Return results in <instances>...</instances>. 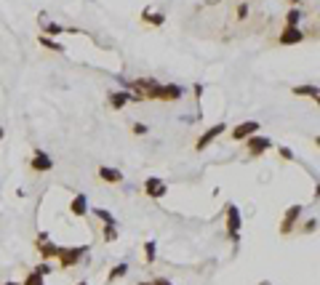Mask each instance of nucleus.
<instances>
[{
    "label": "nucleus",
    "mask_w": 320,
    "mask_h": 285,
    "mask_svg": "<svg viewBox=\"0 0 320 285\" xmlns=\"http://www.w3.org/2000/svg\"><path fill=\"white\" fill-rule=\"evenodd\" d=\"M184 96V88L182 86H157L152 99H166V101H173V99H182Z\"/></svg>",
    "instance_id": "f257e3e1"
},
{
    "label": "nucleus",
    "mask_w": 320,
    "mask_h": 285,
    "mask_svg": "<svg viewBox=\"0 0 320 285\" xmlns=\"http://www.w3.org/2000/svg\"><path fill=\"white\" fill-rule=\"evenodd\" d=\"M246 147H248V152L256 157V155H262V152H267V149L272 147V141L267 139V136H248V141H246Z\"/></svg>",
    "instance_id": "f03ea898"
},
{
    "label": "nucleus",
    "mask_w": 320,
    "mask_h": 285,
    "mask_svg": "<svg viewBox=\"0 0 320 285\" xmlns=\"http://www.w3.org/2000/svg\"><path fill=\"white\" fill-rule=\"evenodd\" d=\"M256 131H259V123H256V120H248V123H240L237 128H232V139L235 141H243V139L253 136Z\"/></svg>",
    "instance_id": "7ed1b4c3"
},
{
    "label": "nucleus",
    "mask_w": 320,
    "mask_h": 285,
    "mask_svg": "<svg viewBox=\"0 0 320 285\" xmlns=\"http://www.w3.org/2000/svg\"><path fill=\"white\" fill-rule=\"evenodd\" d=\"M144 192L150 195V197H155V200H160V197L166 195V184L152 176V179H147V181H144Z\"/></svg>",
    "instance_id": "20e7f679"
},
{
    "label": "nucleus",
    "mask_w": 320,
    "mask_h": 285,
    "mask_svg": "<svg viewBox=\"0 0 320 285\" xmlns=\"http://www.w3.org/2000/svg\"><path fill=\"white\" fill-rule=\"evenodd\" d=\"M224 128H227L224 123H216V126H213V128H208V131L203 133V136H200V139H197V144H195V147H197V149H206V147H208V144H211L213 139H216V136H219V133H224Z\"/></svg>",
    "instance_id": "39448f33"
},
{
    "label": "nucleus",
    "mask_w": 320,
    "mask_h": 285,
    "mask_svg": "<svg viewBox=\"0 0 320 285\" xmlns=\"http://www.w3.org/2000/svg\"><path fill=\"white\" fill-rule=\"evenodd\" d=\"M304 35L299 32V27H286L283 32H280V43L283 46H293V43H302Z\"/></svg>",
    "instance_id": "423d86ee"
},
{
    "label": "nucleus",
    "mask_w": 320,
    "mask_h": 285,
    "mask_svg": "<svg viewBox=\"0 0 320 285\" xmlns=\"http://www.w3.org/2000/svg\"><path fill=\"white\" fill-rule=\"evenodd\" d=\"M80 253H83V248H59V259H62V264L64 267H72V264H77V259H80Z\"/></svg>",
    "instance_id": "0eeeda50"
},
{
    "label": "nucleus",
    "mask_w": 320,
    "mask_h": 285,
    "mask_svg": "<svg viewBox=\"0 0 320 285\" xmlns=\"http://www.w3.org/2000/svg\"><path fill=\"white\" fill-rule=\"evenodd\" d=\"M51 168H53V157H48L46 152H35L32 171H51Z\"/></svg>",
    "instance_id": "6e6552de"
},
{
    "label": "nucleus",
    "mask_w": 320,
    "mask_h": 285,
    "mask_svg": "<svg viewBox=\"0 0 320 285\" xmlns=\"http://www.w3.org/2000/svg\"><path fill=\"white\" fill-rule=\"evenodd\" d=\"M227 227H230L232 237L237 240V229H240V211H237L235 206H230V208H227Z\"/></svg>",
    "instance_id": "1a4fd4ad"
},
{
    "label": "nucleus",
    "mask_w": 320,
    "mask_h": 285,
    "mask_svg": "<svg viewBox=\"0 0 320 285\" xmlns=\"http://www.w3.org/2000/svg\"><path fill=\"white\" fill-rule=\"evenodd\" d=\"M99 176L107 184H120V181H123V173L115 171V168H99Z\"/></svg>",
    "instance_id": "9d476101"
},
{
    "label": "nucleus",
    "mask_w": 320,
    "mask_h": 285,
    "mask_svg": "<svg viewBox=\"0 0 320 285\" xmlns=\"http://www.w3.org/2000/svg\"><path fill=\"white\" fill-rule=\"evenodd\" d=\"M299 213H302V206H293L288 213H286V219H283V229H280V232H288V229L296 224V219H299Z\"/></svg>",
    "instance_id": "9b49d317"
},
{
    "label": "nucleus",
    "mask_w": 320,
    "mask_h": 285,
    "mask_svg": "<svg viewBox=\"0 0 320 285\" xmlns=\"http://www.w3.org/2000/svg\"><path fill=\"white\" fill-rule=\"evenodd\" d=\"M131 99H133V96H131L128 91H117V93H112V96H110V104H112V107H117V110H120V107H126V104H128Z\"/></svg>",
    "instance_id": "f8f14e48"
},
{
    "label": "nucleus",
    "mask_w": 320,
    "mask_h": 285,
    "mask_svg": "<svg viewBox=\"0 0 320 285\" xmlns=\"http://www.w3.org/2000/svg\"><path fill=\"white\" fill-rule=\"evenodd\" d=\"M293 93H296V96H312V99H317V86H296V88H293Z\"/></svg>",
    "instance_id": "ddd939ff"
},
{
    "label": "nucleus",
    "mask_w": 320,
    "mask_h": 285,
    "mask_svg": "<svg viewBox=\"0 0 320 285\" xmlns=\"http://www.w3.org/2000/svg\"><path fill=\"white\" fill-rule=\"evenodd\" d=\"M86 195H77L75 200H72V213H77V216H83L86 213Z\"/></svg>",
    "instance_id": "4468645a"
},
{
    "label": "nucleus",
    "mask_w": 320,
    "mask_h": 285,
    "mask_svg": "<svg viewBox=\"0 0 320 285\" xmlns=\"http://www.w3.org/2000/svg\"><path fill=\"white\" fill-rule=\"evenodd\" d=\"M43 22H46V16H43ZM43 32H48V35H62L64 27L56 24V22H46V30H43Z\"/></svg>",
    "instance_id": "2eb2a0df"
},
{
    "label": "nucleus",
    "mask_w": 320,
    "mask_h": 285,
    "mask_svg": "<svg viewBox=\"0 0 320 285\" xmlns=\"http://www.w3.org/2000/svg\"><path fill=\"white\" fill-rule=\"evenodd\" d=\"M144 22H152V24H163L166 19H163V13H150V11H144Z\"/></svg>",
    "instance_id": "dca6fc26"
},
{
    "label": "nucleus",
    "mask_w": 320,
    "mask_h": 285,
    "mask_svg": "<svg viewBox=\"0 0 320 285\" xmlns=\"http://www.w3.org/2000/svg\"><path fill=\"white\" fill-rule=\"evenodd\" d=\"M302 19V11H296V8H293V11H288V27H296V22Z\"/></svg>",
    "instance_id": "f3484780"
},
{
    "label": "nucleus",
    "mask_w": 320,
    "mask_h": 285,
    "mask_svg": "<svg viewBox=\"0 0 320 285\" xmlns=\"http://www.w3.org/2000/svg\"><path fill=\"white\" fill-rule=\"evenodd\" d=\"M93 213H96V216H99V219H102L104 224H115V219H112V213H107V211H99V208H96V211H93Z\"/></svg>",
    "instance_id": "a211bd4d"
},
{
    "label": "nucleus",
    "mask_w": 320,
    "mask_h": 285,
    "mask_svg": "<svg viewBox=\"0 0 320 285\" xmlns=\"http://www.w3.org/2000/svg\"><path fill=\"white\" fill-rule=\"evenodd\" d=\"M40 43H43L46 48H53V51H64V48H62L59 43H53V40H51V37H40Z\"/></svg>",
    "instance_id": "6ab92c4d"
},
{
    "label": "nucleus",
    "mask_w": 320,
    "mask_h": 285,
    "mask_svg": "<svg viewBox=\"0 0 320 285\" xmlns=\"http://www.w3.org/2000/svg\"><path fill=\"white\" fill-rule=\"evenodd\" d=\"M126 269H128L126 264H120V267H115V269H112V272H110V280H115V277H120V275H126Z\"/></svg>",
    "instance_id": "aec40b11"
},
{
    "label": "nucleus",
    "mask_w": 320,
    "mask_h": 285,
    "mask_svg": "<svg viewBox=\"0 0 320 285\" xmlns=\"http://www.w3.org/2000/svg\"><path fill=\"white\" fill-rule=\"evenodd\" d=\"M115 235H117V232H115V224H107V229H104V237H107V240H115Z\"/></svg>",
    "instance_id": "412c9836"
},
{
    "label": "nucleus",
    "mask_w": 320,
    "mask_h": 285,
    "mask_svg": "<svg viewBox=\"0 0 320 285\" xmlns=\"http://www.w3.org/2000/svg\"><path fill=\"white\" fill-rule=\"evenodd\" d=\"M27 285H43V280H40V275H37V272H32L30 277H27Z\"/></svg>",
    "instance_id": "4be33fe9"
},
{
    "label": "nucleus",
    "mask_w": 320,
    "mask_h": 285,
    "mask_svg": "<svg viewBox=\"0 0 320 285\" xmlns=\"http://www.w3.org/2000/svg\"><path fill=\"white\" fill-rule=\"evenodd\" d=\"M147 259H155V242H147Z\"/></svg>",
    "instance_id": "5701e85b"
},
{
    "label": "nucleus",
    "mask_w": 320,
    "mask_h": 285,
    "mask_svg": "<svg viewBox=\"0 0 320 285\" xmlns=\"http://www.w3.org/2000/svg\"><path fill=\"white\" fill-rule=\"evenodd\" d=\"M280 155H283L286 160H291V157H293V152H291V149H288V147H280Z\"/></svg>",
    "instance_id": "b1692460"
},
{
    "label": "nucleus",
    "mask_w": 320,
    "mask_h": 285,
    "mask_svg": "<svg viewBox=\"0 0 320 285\" xmlns=\"http://www.w3.org/2000/svg\"><path fill=\"white\" fill-rule=\"evenodd\" d=\"M133 133H147V126H142V123H136V126H133Z\"/></svg>",
    "instance_id": "393cba45"
},
{
    "label": "nucleus",
    "mask_w": 320,
    "mask_h": 285,
    "mask_svg": "<svg viewBox=\"0 0 320 285\" xmlns=\"http://www.w3.org/2000/svg\"><path fill=\"white\" fill-rule=\"evenodd\" d=\"M315 229V219H310V224H304V232H312Z\"/></svg>",
    "instance_id": "a878e982"
},
{
    "label": "nucleus",
    "mask_w": 320,
    "mask_h": 285,
    "mask_svg": "<svg viewBox=\"0 0 320 285\" xmlns=\"http://www.w3.org/2000/svg\"><path fill=\"white\" fill-rule=\"evenodd\" d=\"M155 285H171V282H168V280H157Z\"/></svg>",
    "instance_id": "bb28decb"
},
{
    "label": "nucleus",
    "mask_w": 320,
    "mask_h": 285,
    "mask_svg": "<svg viewBox=\"0 0 320 285\" xmlns=\"http://www.w3.org/2000/svg\"><path fill=\"white\" fill-rule=\"evenodd\" d=\"M0 139H3V128H0Z\"/></svg>",
    "instance_id": "cd10ccee"
},
{
    "label": "nucleus",
    "mask_w": 320,
    "mask_h": 285,
    "mask_svg": "<svg viewBox=\"0 0 320 285\" xmlns=\"http://www.w3.org/2000/svg\"><path fill=\"white\" fill-rule=\"evenodd\" d=\"M291 3H299V0H291Z\"/></svg>",
    "instance_id": "c85d7f7f"
},
{
    "label": "nucleus",
    "mask_w": 320,
    "mask_h": 285,
    "mask_svg": "<svg viewBox=\"0 0 320 285\" xmlns=\"http://www.w3.org/2000/svg\"><path fill=\"white\" fill-rule=\"evenodd\" d=\"M8 285H16V282H8Z\"/></svg>",
    "instance_id": "c756f323"
}]
</instances>
